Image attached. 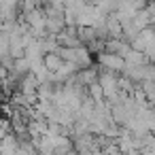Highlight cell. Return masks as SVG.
<instances>
[{"label":"cell","mask_w":155,"mask_h":155,"mask_svg":"<svg viewBox=\"0 0 155 155\" xmlns=\"http://www.w3.org/2000/svg\"><path fill=\"white\" fill-rule=\"evenodd\" d=\"M98 62L102 64L104 70H110V72H119V70H123L125 64H127L123 55H119V53H110V51H104V53L100 51Z\"/></svg>","instance_id":"cell-1"}]
</instances>
